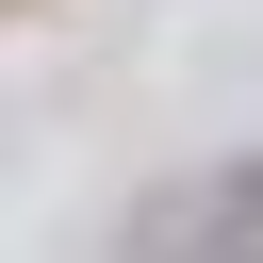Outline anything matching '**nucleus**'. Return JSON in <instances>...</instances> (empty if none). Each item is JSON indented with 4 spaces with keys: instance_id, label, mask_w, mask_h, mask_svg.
<instances>
[{
    "instance_id": "obj_1",
    "label": "nucleus",
    "mask_w": 263,
    "mask_h": 263,
    "mask_svg": "<svg viewBox=\"0 0 263 263\" xmlns=\"http://www.w3.org/2000/svg\"><path fill=\"white\" fill-rule=\"evenodd\" d=\"M132 263H263V148L164 181V197L132 214Z\"/></svg>"
}]
</instances>
